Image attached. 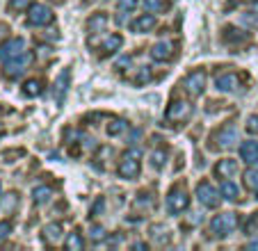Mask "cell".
Segmentation results:
<instances>
[{
    "label": "cell",
    "instance_id": "1",
    "mask_svg": "<svg viewBox=\"0 0 258 251\" xmlns=\"http://www.w3.org/2000/svg\"><path fill=\"white\" fill-rule=\"evenodd\" d=\"M142 155H140V151L137 149H133V151H128L126 155H123L121 160H119V164H117V174H119V178H123V180H135L137 176H140V171H142Z\"/></svg>",
    "mask_w": 258,
    "mask_h": 251
},
{
    "label": "cell",
    "instance_id": "2",
    "mask_svg": "<svg viewBox=\"0 0 258 251\" xmlns=\"http://www.w3.org/2000/svg\"><path fill=\"white\" fill-rule=\"evenodd\" d=\"M192 112H195V107H192L190 101H180V98H176V101H171L169 105H167L165 110V121L167 123H185L187 119L192 116Z\"/></svg>",
    "mask_w": 258,
    "mask_h": 251
},
{
    "label": "cell",
    "instance_id": "3",
    "mask_svg": "<svg viewBox=\"0 0 258 251\" xmlns=\"http://www.w3.org/2000/svg\"><path fill=\"white\" fill-rule=\"evenodd\" d=\"M235 226H238L235 213H222L210 222V233H213V237H229L235 231Z\"/></svg>",
    "mask_w": 258,
    "mask_h": 251
},
{
    "label": "cell",
    "instance_id": "4",
    "mask_svg": "<svg viewBox=\"0 0 258 251\" xmlns=\"http://www.w3.org/2000/svg\"><path fill=\"white\" fill-rule=\"evenodd\" d=\"M187 206H190V194L185 192L183 185H174L167 194V210L171 215H180L183 210H187Z\"/></svg>",
    "mask_w": 258,
    "mask_h": 251
},
{
    "label": "cell",
    "instance_id": "5",
    "mask_svg": "<svg viewBox=\"0 0 258 251\" xmlns=\"http://www.w3.org/2000/svg\"><path fill=\"white\" fill-rule=\"evenodd\" d=\"M55 19L53 10L46 5H30L28 7V25L32 28H44V25H50Z\"/></svg>",
    "mask_w": 258,
    "mask_h": 251
},
{
    "label": "cell",
    "instance_id": "6",
    "mask_svg": "<svg viewBox=\"0 0 258 251\" xmlns=\"http://www.w3.org/2000/svg\"><path fill=\"white\" fill-rule=\"evenodd\" d=\"M183 89H185V94L190 98H199L206 89V71L197 69V71L187 73L185 80H183Z\"/></svg>",
    "mask_w": 258,
    "mask_h": 251
},
{
    "label": "cell",
    "instance_id": "7",
    "mask_svg": "<svg viewBox=\"0 0 258 251\" xmlns=\"http://www.w3.org/2000/svg\"><path fill=\"white\" fill-rule=\"evenodd\" d=\"M215 142H217L219 149H233V146L238 144V126H235L233 121L224 123L215 133Z\"/></svg>",
    "mask_w": 258,
    "mask_h": 251
},
{
    "label": "cell",
    "instance_id": "8",
    "mask_svg": "<svg viewBox=\"0 0 258 251\" xmlns=\"http://www.w3.org/2000/svg\"><path fill=\"white\" fill-rule=\"evenodd\" d=\"M197 199H199V203L206 208H217L222 194H219L208 180H201V183L197 185Z\"/></svg>",
    "mask_w": 258,
    "mask_h": 251
},
{
    "label": "cell",
    "instance_id": "9",
    "mask_svg": "<svg viewBox=\"0 0 258 251\" xmlns=\"http://www.w3.org/2000/svg\"><path fill=\"white\" fill-rule=\"evenodd\" d=\"M30 62H32V55H30L28 50L21 53L19 57H14V59H7L5 62V76L7 78H19L21 73L30 67Z\"/></svg>",
    "mask_w": 258,
    "mask_h": 251
},
{
    "label": "cell",
    "instance_id": "10",
    "mask_svg": "<svg viewBox=\"0 0 258 251\" xmlns=\"http://www.w3.org/2000/svg\"><path fill=\"white\" fill-rule=\"evenodd\" d=\"M21 53H25V41L21 37H14V39H7L5 44H0V59L7 62V59H14L19 57Z\"/></svg>",
    "mask_w": 258,
    "mask_h": 251
},
{
    "label": "cell",
    "instance_id": "11",
    "mask_svg": "<svg viewBox=\"0 0 258 251\" xmlns=\"http://www.w3.org/2000/svg\"><path fill=\"white\" fill-rule=\"evenodd\" d=\"M174 55H176L174 41H158L151 48V59H156V62H169Z\"/></svg>",
    "mask_w": 258,
    "mask_h": 251
},
{
    "label": "cell",
    "instance_id": "12",
    "mask_svg": "<svg viewBox=\"0 0 258 251\" xmlns=\"http://www.w3.org/2000/svg\"><path fill=\"white\" fill-rule=\"evenodd\" d=\"M69 82H71V71L69 69H62L57 76V80H55V103L57 105H62L64 98H67V92H69Z\"/></svg>",
    "mask_w": 258,
    "mask_h": 251
},
{
    "label": "cell",
    "instance_id": "13",
    "mask_svg": "<svg viewBox=\"0 0 258 251\" xmlns=\"http://www.w3.org/2000/svg\"><path fill=\"white\" fill-rule=\"evenodd\" d=\"M235 174H238V160L224 158V160H219V162L215 164V176H217V178L226 180V178H233Z\"/></svg>",
    "mask_w": 258,
    "mask_h": 251
},
{
    "label": "cell",
    "instance_id": "14",
    "mask_svg": "<svg viewBox=\"0 0 258 251\" xmlns=\"http://www.w3.org/2000/svg\"><path fill=\"white\" fill-rule=\"evenodd\" d=\"M215 87H217V92H235L240 87V76L238 73H222L215 80Z\"/></svg>",
    "mask_w": 258,
    "mask_h": 251
},
{
    "label": "cell",
    "instance_id": "15",
    "mask_svg": "<svg viewBox=\"0 0 258 251\" xmlns=\"http://www.w3.org/2000/svg\"><path fill=\"white\" fill-rule=\"evenodd\" d=\"M156 28V16L149 12V14H142V16H137L135 21H131V30L133 32H137V34H142V32H149V30H153Z\"/></svg>",
    "mask_w": 258,
    "mask_h": 251
},
{
    "label": "cell",
    "instance_id": "16",
    "mask_svg": "<svg viewBox=\"0 0 258 251\" xmlns=\"http://www.w3.org/2000/svg\"><path fill=\"white\" fill-rule=\"evenodd\" d=\"M240 158L247 164H258V142H242L240 144Z\"/></svg>",
    "mask_w": 258,
    "mask_h": 251
},
{
    "label": "cell",
    "instance_id": "17",
    "mask_svg": "<svg viewBox=\"0 0 258 251\" xmlns=\"http://www.w3.org/2000/svg\"><path fill=\"white\" fill-rule=\"evenodd\" d=\"M41 237H44L46 244H57L62 240V224H57V222L46 224L44 231H41Z\"/></svg>",
    "mask_w": 258,
    "mask_h": 251
},
{
    "label": "cell",
    "instance_id": "18",
    "mask_svg": "<svg viewBox=\"0 0 258 251\" xmlns=\"http://www.w3.org/2000/svg\"><path fill=\"white\" fill-rule=\"evenodd\" d=\"M121 44H123V37L121 34H110V37L103 41V46H101V55L103 57H107V55H114L119 48H121Z\"/></svg>",
    "mask_w": 258,
    "mask_h": 251
},
{
    "label": "cell",
    "instance_id": "19",
    "mask_svg": "<svg viewBox=\"0 0 258 251\" xmlns=\"http://www.w3.org/2000/svg\"><path fill=\"white\" fill-rule=\"evenodd\" d=\"M105 28H107V14H103V12H96V14L89 16V21H87V30H89L92 34H101V32H105Z\"/></svg>",
    "mask_w": 258,
    "mask_h": 251
},
{
    "label": "cell",
    "instance_id": "20",
    "mask_svg": "<svg viewBox=\"0 0 258 251\" xmlns=\"http://www.w3.org/2000/svg\"><path fill=\"white\" fill-rule=\"evenodd\" d=\"M219 194H222V199H226V201H238L240 199V187L226 178V180H222V185H219Z\"/></svg>",
    "mask_w": 258,
    "mask_h": 251
},
{
    "label": "cell",
    "instance_id": "21",
    "mask_svg": "<svg viewBox=\"0 0 258 251\" xmlns=\"http://www.w3.org/2000/svg\"><path fill=\"white\" fill-rule=\"evenodd\" d=\"M41 92H44V80H39V78H30V80L23 82V94L28 98L39 96Z\"/></svg>",
    "mask_w": 258,
    "mask_h": 251
},
{
    "label": "cell",
    "instance_id": "22",
    "mask_svg": "<svg viewBox=\"0 0 258 251\" xmlns=\"http://www.w3.org/2000/svg\"><path fill=\"white\" fill-rule=\"evenodd\" d=\"M50 197H53V190H50L48 185H39V187L32 190V201L37 203V206H44V203H48Z\"/></svg>",
    "mask_w": 258,
    "mask_h": 251
},
{
    "label": "cell",
    "instance_id": "23",
    "mask_svg": "<svg viewBox=\"0 0 258 251\" xmlns=\"http://www.w3.org/2000/svg\"><path fill=\"white\" fill-rule=\"evenodd\" d=\"M142 7L151 14H162L165 10H169V0H142Z\"/></svg>",
    "mask_w": 258,
    "mask_h": 251
},
{
    "label": "cell",
    "instance_id": "24",
    "mask_svg": "<svg viewBox=\"0 0 258 251\" xmlns=\"http://www.w3.org/2000/svg\"><path fill=\"white\" fill-rule=\"evenodd\" d=\"M247 34L242 32V30H235V28H224V41L226 44H244V41H247Z\"/></svg>",
    "mask_w": 258,
    "mask_h": 251
},
{
    "label": "cell",
    "instance_id": "25",
    "mask_svg": "<svg viewBox=\"0 0 258 251\" xmlns=\"http://www.w3.org/2000/svg\"><path fill=\"white\" fill-rule=\"evenodd\" d=\"M64 249L67 251H83L85 249V240L80 233H69L64 240Z\"/></svg>",
    "mask_w": 258,
    "mask_h": 251
},
{
    "label": "cell",
    "instance_id": "26",
    "mask_svg": "<svg viewBox=\"0 0 258 251\" xmlns=\"http://www.w3.org/2000/svg\"><path fill=\"white\" fill-rule=\"evenodd\" d=\"M128 128V121H123V119H119V116H114V119H110V123H107V135L110 137H117V135H121L123 131Z\"/></svg>",
    "mask_w": 258,
    "mask_h": 251
},
{
    "label": "cell",
    "instance_id": "27",
    "mask_svg": "<svg viewBox=\"0 0 258 251\" xmlns=\"http://www.w3.org/2000/svg\"><path fill=\"white\" fill-rule=\"evenodd\" d=\"M151 237L158 242V244H165V242L169 240V231H167L162 224H153L151 226Z\"/></svg>",
    "mask_w": 258,
    "mask_h": 251
},
{
    "label": "cell",
    "instance_id": "28",
    "mask_svg": "<svg viewBox=\"0 0 258 251\" xmlns=\"http://www.w3.org/2000/svg\"><path fill=\"white\" fill-rule=\"evenodd\" d=\"M244 185H247L249 190L258 187V164H251V169L244 171Z\"/></svg>",
    "mask_w": 258,
    "mask_h": 251
},
{
    "label": "cell",
    "instance_id": "29",
    "mask_svg": "<svg viewBox=\"0 0 258 251\" xmlns=\"http://www.w3.org/2000/svg\"><path fill=\"white\" fill-rule=\"evenodd\" d=\"M23 155H25L23 149H12V151H3V153H0V160H3L5 164H12L19 158H23Z\"/></svg>",
    "mask_w": 258,
    "mask_h": 251
},
{
    "label": "cell",
    "instance_id": "30",
    "mask_svg": "<svg viewBox=\"0 0 258 251\" xmlns=\"http://www.w3.org/2000/svg\"><path fill=\"white\" fill-rule=\"evenodd\" d=\"M89 237H92V242H103L105 240V228H103L101 224H94V226L89 228Z\"/></svg>",
    "mask_w": 258,
    "mask_h": 251
},
{
    "label": "cell",
    "instance_id": "31",
    "mask_svg": "<svg viewBox=\"0 0 258 251\" xmlns=\"http://www.w3.org/2000/svg\"><path fill=\"white\" fill-rule=\"evenodd\" d=\"M165 160H167V151H165V149L156 151V153L151 155V164L156 167V169H162V164H165Z\"/></svg>",
    "mask_w": 258,
    "mask_h": 251
},
{
    "label": "cell",
    "instance_id": "32",
    "mask_svg": "<svg viewBox=\"0 0 258 251\" xmlns=\"http://www.w3.org/2000/svg\"><path fill=\"white\" fill-rule=\"evenodd\" d=\"M0 203H3V208H5V210H12V208H14L16 203H19V197H16V194L12 192V194H7V199H5V197H0Z\"/></svg>",
    "mask_w": 258,
    "mask_h": 251
},
{
    "label": "cell",
    "instance_id": "33",
    "mask_svg": "<svg viewBox=\"0 0 258 251\" xmlns=\"http://www.w3.org/2000/svg\"><path fill=\"white\" fill-rule=\"evenodd\" d=\"M30 5H32V0H10V7L14 12H23V10H28Z\"/></svg>",
    "mask_w": 258,
    "mask_h": 251
},
{
    "label": "cell",
    "instance_id": "34",
    "mask_svg": "<svg viewBox=\"0 0 258 251\" xmlns=\"http://www.w3.org/2000/svg\"><path fill=\"white\" fill-rule=\"evenodd\" d=\"M103 208H105V199L98 197V199H96V203L92 206V213H89V217H98V215L103 213Z\"/></svg>",
    "mask_w": 258,
    "mask_h": 251
},
{
    "label": "cell",
    "instance_id": "35",
    "mask_svg": "<svg viewBox=\"0 0 258 251\" xmlns=\"http://www.w3.org/2000/svg\"><path fill=\"white\" fill-rule=\"evenodd\" d=\"M247 131L251 133V135H258V114H251L247 119Z\"/></svg>",
    "mask_w": 258,
    "mask_h": 251
},
{
    "label": "cell",
    "instance_id": "36",
    "mask_svg": "<svg viewBox=\"0 0 258 251\" xmlns=\"http://www.w3.org/2000/svg\"><path fill=\"white\" fill-rule=\"evenodd\" d=\"M137 197H140V199H137V206H153V197H151V194H149V192H140V194H137Z\"/></svg>",
    "mask_w": 258,
    "mask_h": 251
},
{
    "label": "cell",
    "instance_id": "37",
    "mask_svg": "<svg viewBox=\"0 0 258 251\" xmlns=\"http://www.w3.org/2000/svg\"><path fill=\"white\" fill-rule=\"evenodd\" d=\"M137 7V0H119V10L126 14V12H133Z\"/></svg>",
    "mask_w": 258,
    "mask_h": 251
},
{
    "label": "cell",
    "instance_id": "38",
    "mask_svg": "<svg viewBox=\"0 0 258 251\" xmlns=\"http://www.w3.org/2000/svg\"><path fill=\"white\" fill-rule=\"evenodd\" d=\"M12 233V222H0V242L7 240Z\"/></svg>",
    "mask_w": 258,
    "mask_h": 251
},
{
    "label": "cell",
    "instance_id": "39",
    "mask_svg": "<svg viewBox=\"0 0 258 251\" xmlns=\"http://www.w3.org/2000/svg\"><path fill=\"white\" fill-rule=\"evenodd\" d=\"M244 231H247V233H256L258 231V213L251 215V219H249V224L244 226Z\"/></svg>",
    "mask_w": 258,
    "mask_h": 251
},
{
    "label": "cell",
    "instance_id": "40",
    "mask_svg": "<svg viewBox=\"0 0 258 251\" xmlns=\"http://www.w3.org/2000/svg\"><path fill=\"white\" fill-rule=\"evenodd\" d=\"M253 12H244L242 14V23H247V25H251V28H258V19L256 16H251Z\"/></svg>",
    "mask_w": 258,
    "mask_h": 251
},
{
    "label": "cell",
    "instance_id": "41",
    "mask_svg": "<svg viewBox=\"0 0 258 251\" xmlns=\"http://www.w3.org/2000/svg\"><path fill=\"white\" fill-rule=\"evenodd\" d=\"M149 78H151V73H149V69H142V73L135 78V82H137V85H144V82L149 80Z\"/></svg>",
    "mask_w": 258,
    "mask_h": 251
},
{
    "label": "cell",
    "instance_id": "42",
    "mask_svg": "<svg viewBox=\"0 0 258 251\" xmlns=\"http://www.w3.org/2000/svg\"><path fill=\"white\" fill-rule=\"evenodd\" d=\"M131 62H133L131 57H123V59H119V64H117V67H131Z\"/></svg>",
    "mask_w": 258,
    "mask_h": 251
},
{
    "label": "cell",
    "instance_id": "43",
    "mask_svg": "<svg viewBox=\"0 0 258 251\" xmlns=\"http://www.w3.org/2000/svg\"><path fill=\"white\" fill-rule=\"evenodd\" d=\"M133 249H146V244H144V242H135V244H133Z\"/></svg>",
    "mask_w": 258,
    "mask_h": 251
},
{
    "label": "cell",
    "instance_id": "44",
    "mask_svg": "<svg viewBox=\"0 0 258 251\" xmlns=\"http://www.w3.org/2000/svg\"><path fill=\"white\" fill-rule=\"evenodd\" d=\"M247 249H258V242H251V244H247Z\"/></svg>",
    "mask_w": 258,
    "mask_h": 251
},
{
    "label": "cell",
    "instance_id": "45",
    "mask_svg": "<svg viewBox=\"0 0 258 251\" xmlns=\"http://www.w3.org/2000/svg\"><path fill=\"white\" fill-rule=\"evenodd\" d=\"M50 3H55V5H64V0H50Z\"/></svg>",
    "mask_w": 258,
    "mask_h": 251
},
{
    "label": "cell",
    "instance_id": "46",
    "mask_svg": "<svg viewBox=\"0 0 258 251\" xmlns=\"http://www.w3.org/2000/svg\"><path fill=\"white\" fill-rule=\"evenodd\" d=\"M253 192H256V199H258V187H256V190H253Z\"/></svg>",
    "mask_w": 258,
    "mask_h": 251
},
{
    "label": "cell",
    "instance_id": "47",
    "mask_svg": "<svg viewBox=\"0 0 258 251\" xmlns=\"http://www.w3.org/2000/svg\"><path fill=\"white\" fill-rule=\"evenodd\" d=\"M0 197H3V187H0Z\"/></svg>",
    "mask_w": 258,
    "mask_h": 251
}]
</instances>
